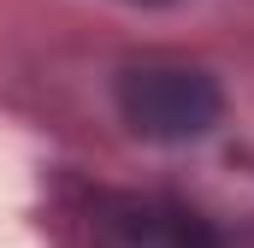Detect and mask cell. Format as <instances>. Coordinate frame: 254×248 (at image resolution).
<instances>
[{
    "mask_svg": "<svg viewBox=\"0 0 254 248\" xmlns=\"http://www.w3.org/2000/svg\"><path fill=\"white\" fill-rule=\"evenodd\" d=\"M113 107L136 142L154 148H190L201 136H213L225 119V89L207 65L184 54H142L125 60L113 77Z\"/></svg>",
    "mask_w": 254,
    "mask_h": 248,
    "instance_id": "obj_1",
    "label": "cell"
},
{
    "mask_svg": "<svg viewBox=\"0 0 254 248\" xmlns=\"http://www.w3.org/2000/svg\"><path fill=\"white\" fill-rule=\"evenodd\" d=\"M77 248H225V237L172 195L101 189L83 201Z\"/></svg>",
    "mask_w": 254,
    "mask_h": 248,
    "instance_id": "obj_2",
    "label": "cell"
},
{
    "mask_svg": "<svg viewBox=\"0 0 254 248\" xmlns=\"http://www.w3.org/2000/svg\"><path fill=\"white\" fill-rule=\"evenodd\" d=\"M119 6H136V12H178V6H190V0H119Z\"/></svg>",
    "mask_w": 254,
    "mask_h": 248,
    "instance_id": "obj_3",
    "label": "cell"
}]
</instances>
